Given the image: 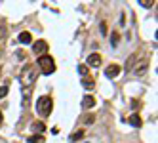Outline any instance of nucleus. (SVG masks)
Wrapping results in <instances>:
<instances>
[{
	"label": "nucleus",
	"mask_w": 158,
	"mask_h": 143,
	"mask_svg": "<svg viewBox=\"0 0 158 143\" xmlns=\"http://www.w3.org/2000/svg\"><path fill=\"white\" fill-rule=\"evenodd\" d=\"M34 80H36V69H34V65H25L23 71H21V76H19V82H21V93H23V105L25 107L29 105Z\"/></svg>",
	"instance_id": "f257e3e1"
},
{
	"label": "nucleus",
	"mask_w": 158,
	"mask_h": 143,
	"mask_svg": "<svg viewBox=\"0 0 158 143\" xmlns=\"http://www.w3.org/2000/svg\"><path fill=\"white\" fill-rule=\"evenodd\" d=\"M53 109V101H51L50 95H42V97H38L36 99V111L40 117H48Z\"/></svg>",
	"instance_id": "f03ea898"
},
{
	"label": "nucleus",
	"mask_w": 158,
	"mask_h": 143,
	"mask_svg": "<svg viewBox=\"0 0 158 143\" xmlns=\"http://www.w3.org/2000/svg\"><path fill=\"white\" fill-rule=\"evenodd\" d=\"M38 67L42 69V73L51 75V73L55 71V61H53V57H50V56H40L38 57Z\"/></svg>",
	"instance_id": "7ed1b4c3"
},
{
	"label": "nucleus",
	"mask_w": 158,
	"mask_h": 143,
	"mask_svg": "<svg viewBox=\"0 0 158 143\" xmlns=\"http://www.w3.org/2000/svg\"><path fill=\"white\" fill-rule=\"evenodd\" d=\"M48 52V42L46 40H36V42L32 44V54H38V56H42Z\"/></svg>",
	"instance_id": "20e7f679"
},
{
	"label": "nucleus",
	"mask_w": 158,
	"mask_h": 143,
	"mask_svg": "<svg viewBox=\"0 0 158 143\" xmlns=\"http://www.w3.org/2000/svg\"><path fill=\"white\" fill-rule=\"evenodd\" d=\"M120 71L122 69L118 67V65H109V67L105 69V76H107V78H114V76L120 75Z\"/></svg>",
	"instance_id": "39448f33"
},
{
	"label": "nucleus",
	"mask_w": 158,
	"mask_h": 143,
	"mask_svg": "<svg viewBox=\"0 0 158 143\" xmlns=\"http://www.w3.org/2000/svg\"><path fill=\"white\" fill-rule=\"evenodd\" d=\"M147 69H149V59H143V61L135 67V75H137V76H143V75L147 73Z\"/></svg>",
	"instance_id": "423d86ee"
},
{
	"label": "nucleus",
	"mask_w": 158,
	"mask_h": 143,
	"mask_svg": "<svg viewBox=\"0 0 158 143\" xmlns=\"http://www.w3.org/2000/svg\"><path fill=\"white\" fill-rule=\"evenodd\" d=\"M135 61H137V54H132V56L128 57L126 65H124V73H130V71L133 69V65H135Z\"/></svg>",
	"instance_id": "0eeeda50"
},
{
	"label": "nucleus",
	"mask_w": 158,
	"mask_h": 143,
	"mask_svg": "<svg viewBox=\"0 0 158 143\" xmlns=\"http://www.w3.org/2000/svg\"><path fill=\"white\" fill-rule=\"evenodd\" d=\"M95 105V97L93 95H84L82 97V109H92Z\"/></svg>",
	"instance_id": "6e6552de"
},
{
	"label": "nucleus",
	"mask_w": 158,
	"mask_h": 143,
	"mask_svg": "<svg viewBox=\"0 0 158 143\" xmlns=\"http://www.w3.org/2000/svg\"><path fill=\"white\" fill-rule=\"evenodd\" d=\"M88 65L90 67H99V65H101V57H99V54H92V56L88 57Z\"/></svg>",
	"instance_id": "1a4fd4ad"
},
{
	"label": "nucleus",
	"mask_w": 158,
	"mask_h": 143,
	"mask_svg": "<svg viewBox=\"0 0 158 143\" xmlns=\"http://www.w3.org/2000/svg\"><path fill=\"white\" fill-rule=\"evenodd\" d=\"M19 42H21V44H31V42H32V36H31V32L23 31L21 34H19Z\"/></svg>",
	"instance_id": "9d476101"
},
{
	"label": "nucleus",
	"mask_w": 158,
	"mask_h": 143,
	"mask_svg": "<svg viewBox=\"0 0 158 143\" xmlns=\"http://www.w3.org/2000/svg\"><path fill=\"white\" fill-rule=\"evenodd\" d=\"M130 124H132L133 128H139L141 126V117L139 115H132V117H130Z\"/></svg>",
	"instance_id": "9b49d317"
},
{
	"label": "nucleus",
	"mask_w": 158,
	"mask_h": 143,
	"mask_svg": "<svg viewBox=\"0 0 158 143\" xmlns=\"http://www.w3.org/2000/svg\"><path fill=\"white\" fill-rule=\"evenodd\" d=\"M32 130L34 132H40V134H42V132L46 130V126H44V122H32V126H31Z\"/></svg>",
	"instance_id": "f8f14e48"
},
{
	"label": "nucleus",
	"mask_w": 158,
	"mask_h": 143,
	"mask_svg": "<svg viewBox=\"0 0 158 143\" xmlns=\"http://www.w3.org/2000/svg\"><path fill=\"white\" fill-rule=\"evenodd\" d=\"M93 84H95V82L92 80V78H88V76H84V80H82V86H84V88H88V90H92V88H93Z\"/></svg>",
	"instance_id": "ddd939ff"
},
{
	"label": "nucleus",
	"mask_w": 158,
	"mask_h": 143,
	"mask_svg": "<svg viewBox=\"0 0 158 143\" xmlns=\"http://www.w3.org/2000/svg\"><path fill=\"white\" fill-rule=\"evenodd\" d=\"M27 141L29 143H44V136H31Z\"/></svg>",
	"instance_id": "4468645a"
},
{
	"label": "nucleus",
	"mask_w": 158,
	"mask_h": 143,
	"mask_svg": "<svg viewBox=\"0 0 158 143\" xmlns=\"http://www.w3.org/2000/svg\"><path fill=\"white\" fill-rule=\"evenodd\" d=\"M6 34H8L6 25H4V23H0V40H4V38H6Z\"/></svg>",
	"instance_id": "2eb2a0df"
},
{
	"label": "nucleus",
	"mask_w": 158,
	"mask_h": 143,
	"mask_svg": "<svg viewBox=\"0 0 158 143\" xmlns=\"http://www.w3.org/2000/svg\"><path fill=\"white\" fill-rule=\"evenodd\" d=\"M6 93H8V82L0 86V99H2V97H6Z\"/></svg>",
	"instance_id": "dca6fc26"
},
{
	"label": "nucleus",
	"mask_w": 158,
	"mask_h": 143,
	"mask_svg": "<svg viewBox=\"0 0 158 143\" xmlns=\"http://www.w3.org/2000/svg\"><path fill=\"white\" fill-rule=\"evenodd\" d=\"M118 40H120V34H118V32H113V34H111V42H113V46H116Z\"/></svg>",
	"instance_id": "f3484780"
},
{
	"label": "nucleus",
	"mask_w": 158,
	"mask_h": 143,
	"mask_svg": "<svg viewBox=\"0 0 158 143\" xmlns=\"http://www.w3.org/2000/svg\"><path fill=\"white\" fill-rule=\"evenodd\" d=\"M84 136V132L82 130H78V132H74L72 136H70V141H76V139H80V137Z\"/></svg>",
	"instance_id": "a211bd4d"
},
{
	"label": "nucleus",
	"mask_w": 158,
	"mask_h": 143,
	"mask_svg": "<svg viewBox=\"0 0 158 143\" xmlns=\"http://www.w3.org/2000/svg\"><path fill=\"white\" fill-rule=\"evenodd\" d=\"M78 73H80L82 76H86L88 75V65H78Z\"/></svg>",
	"instance_id": "6ab92c4d"
},
{
	"label": "nucleus",
	"mask_w": 158,
	"mask_h": 143,
	"mask_svg": "<svg viewBox=\"0 0 158 143\" xmlns=\"http://www.w3.org/2000/svg\"><path fill=\"white\" fill-rule=\"evenodd\" d=\"M139 6H143V8H151V6H154V2H151V0H139Z\"/></svg>",
	"instance_id": "aec40b11"
},
{
	"label": "nucleus",
	"mask_w": 158,
	"mask_h": 143,
	"mask_svg": "<svg viewBox=\"0 0 158 143\" xmlns=\"http://www.w3.org/2000/svg\"><path fill=\"white\" fill-rule=\"evenodd\" d=\"M93 120H95V117H93V115H88V117H84V122H86V124H92Z\"/></svg>",
	"instance_id": "412c9836"
},
{
	"label": "nucleus",
	"mask_w": 158,
	"mask_h": 143,
	"mask_svg": "<svg viewBox=\"0 0 158 143\" xmlns=\"http://www.w3.org/2000/svg\"><path fill=\"white\" fill-rule=\"evenodd\" d=\"M17 57H19V59H25V52L19 50V52H17Z\"/></svg>",
	"instance_id": "4be33fe9"
},
{
	"label": "nucleus",
	"mask_w": 158,
	"mask_h": 143,
	"mask_svg": "<svg viewBox=\"0 0 158 143\" xmlns=\"http://www.w3.org/2000/svg\"><path fill=\"white\" fill-rule=\"evenodd\" d=\"M101 34H107V25L105 23H101Z\"/></svg>",
	"instance_id": "5701e85b"
},
{
	"label": "nucleus",
	"mask_w": 158,
	"mask_h": 143,
	"mask_svg": "<svg viewBox=\"0 0 158 143\" xmlns=\"http://www.w3.org/2000/svg\"><path fill=\"white\" fill-rule=\"evenodd\" d=\"M0 124H2V113H0Z\"/></svg>",
	"instance_id": "b1692460"
}]
</instances>
